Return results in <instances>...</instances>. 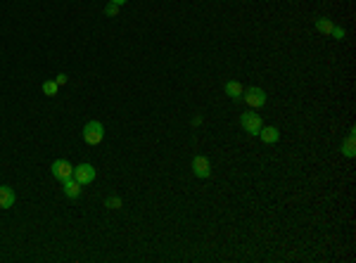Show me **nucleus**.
<instances>
[{
	"instance_id": "1",
	"label": "nucleus",
	"mask_w": 356,
	"mask_h": 263,
	"mask_svg": "<svg viewBox=\"0 0 356 263\" xmlns=\"http://www.w3.org/2000/svg\"><path fill=\"white\" fill-rule=\"evenodd\" d=\"M104 138V126L100 121H88L86 126H83V140L88 142V145H100Z\"/></svg>"
},
{
	"instance_id": "2",
	"label": "nucleus",
	"mask_w": 356,
	"mask_h": 263,
	"mask_svg": "<svg viewBox=\"0 0 356 263\" xmlns=\"http://www.w3.org/2000/svg\"><path fill=\"white\" fill-rule=\"evenodd\" d=\"M242 100L247 102V107H252V109H261V107L266 104V90H264V88L252 86V88H247V90L242 92Z\"/></svg>"
},
{
	"instance_id": "3",
	"label": "nucleus",
	"mask_w": 356,
	"mask_h": 263,
	"mask_svg": "<svg viewBox=\"0 0 356 263\" xmlns=\"http://www.w3.org/2000/svg\"><path fill=\"white\" fill-rule=\"evenodd\" d=\"M240 126H242V130H247L250 135H259V130H261V117L259 114H254V111H245L242 117H240Z\"/></svg>"
},
{
	"instance_id": "4",
	"label": "nucleus",
	"mask_w": 356,
	"mask_h": 263,
	"mask_svg": "<svg viewBox=\"0 0 356 263\" xmlns=\"http://www.w3.org/2000/svg\"><path fill=\"white\" fill-rule=\"evenodd\" d=\"M50 171H52V176L60 180V183H64L67 178H72L74 176V166L69 164L67 159H57V161H52V166H50Z\"/></svg>"
},
{
	"instance_id": "5",
	"label": "nucleus",
	"mask_w": 356,
	"mask_h": 263,
	"mask_svg": "<svg viewBox=\"0 0 356 263\" xmlns=\"http://www.w3.org/2000/svg\"><path fill=\"white\" fill-rule=\"evenodd\" d=\"M74 178L79 180L81 185H91L93 180H95V166L91 164H79L74 168Z\"/></svg>"
},
{
	"instance_id": "6",
	"label": "nucleus",
	"mask_w": 356,
	"mask_h": 263,
	"mask_svg": "<svg viewBox=\"0 0 356 263\" xmlns=\"http://www.w3.org/2000/svg\"><path fill=\"white\" fill-rule=\"evenodd\" d=\"M192 173H195L197 178H209L211 176V164H209L207 157L197 154L195 159H192Z\"/></svg>"
},
{
	"instance_id": "7",
	"label": "nucleus",
	"mask_w": 356,
	"mask_h": 263,
	"mask_svg": "<svg viewBox=\"0 0 356 263\" xmlns=\"http://www.w3.org/2000/svg\"><path fill=\"white\" fill-rule=\"evenodd\" d=\"M62 185H64V195H67L69 199H79V195H81V183L76 180L74 176L67 178V180H64Z\"/></svg>"
},
{
	"instance_id": "8",
	"label": "nucleus",
	"mask_w": 356,
	"mask_h": 263,
	"mask_svg": "<svg viewBox=\"0 0 356 263\" xmlns=\"http://www.w3.org/2000/svg\"><path fill=\"white\" fill-rule=\"evenodd\" d=\"M259 138L264 142H269V145H273V142H278L280 140V130L276 128V126H261V130H259Z\"/></svg>"
},
{
	"instance_id": "9",
	"label": "nucleus",
	"mask_w": 356,
	"mask_h": 263,
	"mask_svg": "<svg viewBox=\"0 0 356 263\" xmlns=\"http://www.w3.org/2000/svg\"><path fill=\"white\" fill-rule=\"evenodd\" d=\"M14 204V190L10 185H0V209H10Z\"/></svg>"
},
{
	"instance_id": "10",
	"label": "nucleus",
	"mask_w": 356,
	"mask_h": 263,
	"mask_svg": "<svg viewBox=\"0 0 356 263\" xmlns=\"http://www.w3.org/2000/svg\"><path fill=\"white\" fill-rule=\"evenodd\" d=\"M340 152L347 157V159H354L356 157V147H354V128L349 130V135L344 138V142H342V147H340Z\"/></svg>"
},
{
	"instance_id": "11",
	"label": "nucleus",
	"mask_w": 356,
	"mask_h": 263,
	"mask_svg": "<svg viewBox=\"0 0 356 263\" xmlns=\"http://www.w3.org/2000/svg\"><path fill=\"white\" fill-rule=\"evenodd\" d=\"M223 90H226V95L230 100H242V92H245V88H242V83H238V81H228L226 86H223Z\"/></svg>"
},
{
	"instance_id": "12",
	"label": "nucleus",
	"mask_w": 356,
	"mask_h": 263,
	"mask_svg": "<svg viewBox=\"0 0 356 263\" xmlns=\"http://www.w3.org/2000/svg\"><path fill=\"white\" fill-rule=\"evenodd\" d=\"M330 29H332V22L328 17L316 19V31H321V33H330Z\"/></svg>"
},
{
	"instance_id": "13",
	"label": "nucleus",
	"mask_w": 356,
	"mask_h": 263,
	"mask_svg": "<svg viewBox=\"0 0 356 263\" xmlns=\"http://www.w3.org/2000/svg\"><path fill=\"white\" fill-rule=\"evenodd\" d=\"M57 83L55 81H45L43 83V95H48V98H52V95H57Z\"/></svg>"
},
{
	"instance_id": "14",
	"label": "nucleus",
	"mask_w": 356,
	"mask_h": 263,
	"mask_svg": "<svg viewBox=\"0 0 356 263\" xmlns=\"http://www.w3.org/2000/svg\"><path fill=\"white\" fill-rule=\"evenodd\" d=\"M330 36L335 38V41H344V36H347V31H344L342 26H335V24H332V29H330Z\"/></svg>"
},
{
	"instance_id": "15",
	"label": "nucleus",
	"mask_w": 356,
	"mask_h": 263,
	"mask_svg": "<svg viewBox=\"0 0 356 263\" xmlns=\"http://www.w3.org/2000/svg\"><path fill=\"white\" fill-rule=\"evenodd\" d=\"M104 206L107 209H121V199H119V197H110V199L104 202Z\"/></svg>"
},
{
	"instance_id": "16",
	"label": "nucleus",
	"mask_w": 356,
	"mask_h": 263,
	"mask_svg": "<svg viewBox=\"0 0 356 263\" xmlns=\"http://www.w3.org/2000/svg\"><path fill=\"white\" fill-rule=\"evenodd\" d=\"M104 14H107V17H117V14H119V5L110 3V5L104 7Z\"/></svg>"
},
{
	"instance_id": "17",
	"label": "nucleus",
	"mask_w": 356,
	"mask_h": 263,
	"mask_svg": "<svg viewBox=\"0 0 356 263\" xmlns=\"http://www.w3.org/2000/svg\"><path fill=\"white\" fill-rule=\"evenodd\" d=\"M55 83H57V86H64V83H67V73H57Z\"/></svg>"
},
{
	"instance_id": "18",
	"label": "nucleus",
	"mask_w": 356,
	"mask_h": 263,
	"mask_svg": "<svg viewBox=\"0 0 356 263\" xmlns=\"http://www.w3.org/2000/svg\"><path fill=\"white\" fill-rule=\"evenodd\" d=\"M110 3H114V5H119V7H121L123 3H126V0H110Z\"/></svg>"
}]
</instances>
